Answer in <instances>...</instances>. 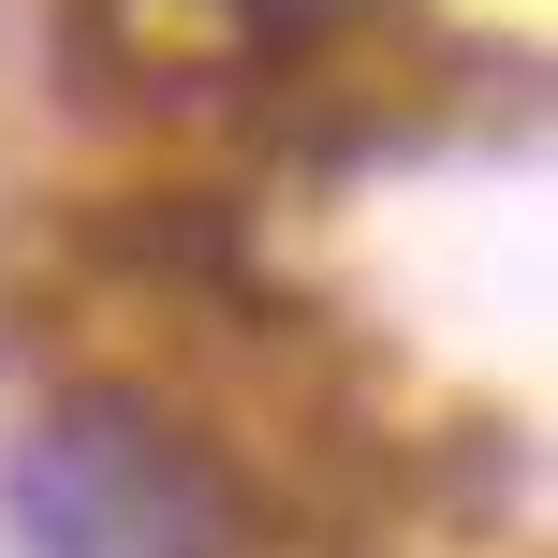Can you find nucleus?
I'll list each match as a JSON object with an SVG mask.
<instances>
[{
	"instance_id": "f257e3e1",
	"label": "nucleus",
	"mask_w": 558,
	"mask_h": 558,
	"mask_svg": "<svg viewBox=\"0 0 558 558\" xmlns=\"http://www.w3.org/2000/svg\"><path fill=\"white\" fill-rule=\"evenodd\" d=\"M0 500L45 558H251V485L162 397H59L15 426Z\"/></svg>"
}]
</instances>
